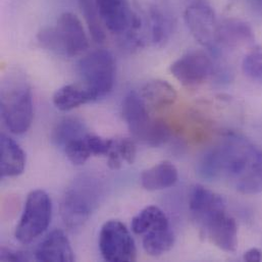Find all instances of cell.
<instances>
[{
	"label": "cell",
	"instance_id": "6da1fadb",
	"mask_svg": "<svg viewBox=\"0 0 262 262\" xmlns=\"http://www.w3.org/2000/svg\"><path fill=\"white\" fill-rule=\"evenodd\" d=\"M207 181L226 179L244 195L262 192V150L242 135L229 133L205 151L197 163Z\"/></svg>",
	"mask_w": 262,
	"mask_h": 262
},
{
	"label": "cell",
	"instance_id": "7a4b0ae2",
	"mask_svg": "<svg viewBox=\"0 0 262 262\" xmlns=\"http://www.w3.org/2000/svg\"><path fill=\"white\" fill-rule=\"evenodd\" d=\"M0 111L6 128L13 134H24L32 125L33 95L27 75L17 68L9 69L2 77Z\"/></svg>",
	"mask_w": 262,
	"mask_h": 262
},
{
	"label": "cell",
	"instance_id": "3957f363",
	"mask_svg": "<svg viewBox=\"0 0 262 262\" xmlns=\"http://www.w3.org/2000/svg\"><path fill=\"white\" fill-rule=\"evenodd\" d=\"M37 38L45 49L67 57H76L89 47L84 27L80 18L72 12L61 13L56 25L42 29Z\"/></svg>",
	"mask_w": 262,
	"mask_h": 262
},
{
	"label": "cell",
	"instance_id": "277c9868",
	"mask_svg": "<svg viewBox=\"0 0 262 262\" xmlns=\"http://www.w3.org/2000/svg\"><path fill=\"white\" fill-rule=\"evenodd\" d=\"M101 194V186L96 179L82 177L75 180L66 191L60 206L64 225L71 230L84 226L98 207Z\"/></svg>",
	"mask_w": 262,
	"mask_h": 262
},
{
	"label": "cell",
	"instance_id": "5b68a950",
	"mask_svg": "<svg viewBox=\"0 0 262 262\" xmlns=\"http://www.w3.org/2000/svg\"><path fill=\"white\" fill-rule=\"evenodd\" d=\"M79 74L82 82L95 94L97 100L103 98L115 85V57L108 50H95L80 60Z\"/></svg>",
	"mask_w": 262,
	"mask_h": 262
},
{
	"label": "cell",
	"instance_id": "8992f818",
	"mask_svg": "<svg viewBox=\"0 0 262 262\" xmlns=\"http://www.w3.org/2000/svg\"><path fill=\"white\" fill-rule=\"evenodd\" d=\"M52 215V203L43 190L32 191L26 200L25 208L15 229V238L23 244H29L42 235L48 228Z\"/></svg>",
	"mask_w": 262,
	"mask_h": 262
},
{
	"label": "cell",
	"instance_id": "52a82bcc",
	"mask_svg": "<svg viewBox=\"0 0 262 262\" xmlns=\"http://www.w3.org/2000/svg\"><path fill=\"white\" fill-rule=\"evenodd\" d=\"M184 19L196 41L206 47L212 55L219 54L220 21L209 1L193 0L185 2Z\"/></svg>",
	"mask_w": 262,
	"mask_h": 262
},
{
	"label": "cell",
	"instance_id": "ba28073f",
	"mask_svg": "<svg viewBox=\"0 0 262 262\" xmlns=\"http://www.w3.org/2000/svg\"><path fill=\"white\" fill-rule=\"evenodd\" d=\"M99 249L106 261L131 262L137 258L131 233L120 221H108L102 226L99 234Z\"/></svg>",
	"mask_w": 262,
	"mask_h": 262
},
{
	"label": "cell",
	"instance_id": "9c48e42d",
	"mask_svg": "<svg viewBox=\"0 0 262 262\" xmlns=\"http://www.w3.org/2000/svg\"><path fill=\"white\" fill-rule=\"evenodd\" d=\"M200 233L221 250L233 253L238 248V225L236 220L223 209L211 214L200 226Z\"/></svg>",
	"mask_w": 262,
	"mask_h": 262
},
{
	"label": "cell",
	"instance_id": "30bf717a",
	"mask_svg": "<svg viewBox=\"0 0 262 262\" xmlns=\"http://www.w3.org/2000/svg\"><path fill=\"white\" fill-rule=\"evenodd\" d=\"M171 75L184 86H196L213 75L214 66L204 51L192 50L181 56L170 66Z\"/></svg>",
	"mask_w": 262,
	"mask_h": 262
},
{
	"label": "cell",
	"instance_id": "8fae6325",
	"mask_svg": "<svg viewBox=\"0 0 262 262\" xmlns=\"http://www.w3.org/2000/svg\"><path fill=\"white\" fill-rule=\"evenodd\" d=\"M142 5L147 16L149 43L159 48L165 46L176 27L174 16L167 0H152Z\"/></svg>",
	"mask_w": 262,
	"mask_h": 262
},
{
	"label": "cell",
	"instance_id": "7c38bea8",
	"mask_svg": "<svg viewBox=\"0 0 262 262\" xmlns=\"http://www.w3.org/2000/svg\"><path fill=\"white\" fill-rule=\"evenodd\" d=\"M122 114L134 138L146 144L155 120L149 117L146 102L142 96L135 91H131L124 98Z\"/></svg>",
	"mask_w": 262,
	"mask_h": 262
},
{
	"label": "cell",
	"instance_id": "4fadbf2b",
	"mask_svg": "<svg viewBox=\"0 0 262 262\" xmlns=\"http://www.w3.org/2000/svg\"><path fill=\"white\" fill-rule=\"evenodd\" d=\"M102 23L114 34L125 36L131 29L134 5L130 0H95Z\"/></svg>",
	"mask_w": 262,
	"mask_h": 262
},
{
	"label": "cell",
	"instance_id": "5bb4252c",
	"mask_svg": "<svg viewBox=\"0 0 262 262\" xmlns=\"http://www.w3.org/2000/svg\"><path fill=\"white\" fill-rule=\"evenodd\" d=\"M113 141L114 139H106L87 133L86 135L69 142L63 149L67 157L72 163L81 165L91 156H107L112 149Z\"/></svg>",
	"mask_w": 262,
	"mask_h": 262
},
{
	"label": "cell",
	"instance_id": "9a60e30c",
	"mask_svg": "<svg viewBox=\"0 0 262 262\" xmlns=\"http://www.w3.org/2000/svg\"><path fill=\"white\" fill-rule=\"evenodd\" d=\"M226 208V201L221 195L201 185L192 188L189 197V209L196 226L212 213Z\"/></svg>",
	"mask_w": 262,
	"mask_h": 262
},
{
	"label": "cell",
	"instance_id": "2e32d148",
	"mask_svg": "<svg viewBox=\"0 0 262 262\" xmlns=\"http://www.w3.org/2000/svg\"><path fill=\"white\" fill-rule=\"evenodd\" d=\"M35 258L38 261L72 262L75 254L66 234L61 230H54L40 243Z\"/></svg>",
	"mask_w": 262,
	"mask_h": 262
},
{
	"label": "cell",
	"instance_id": "e0dca14e",
	"mask_svg": "<svg viewBox=\"0 0 262 262\" xmlns=\"http://www.w3.org/2000/svg\"><path fill=\"white\" fill-rule=\"evenodd\" d=\"M254 41V34L251 27L237 18H228L220 21L219 26V49L236 48L247 45Z\"/></svg>",
	"mask_w": 262,
	"mask_h": 262
},
{
	"label": "cell",
	"instance_id": "ac0fdd59",
	"mask_svg": "<svg viewBox=\"0 0 262 262\" xmlns=\"http://www.w3.org/2000/svg\"><path fill=\"white\" fill-rule=\"evenodd\" d=\"M96 100L95 94L83 82L66 85L59 88L52 97L54 106L61 112H69Z\"/></svg>",
	"mask_w": 262,
	"mask_h": 262
},
{
	"label": "cell",
	"instance_id": "d6986e66",
	"mask_svg": "<svg viewBox=\"0 0 262 262\" xmlns=\"http://www.w3.org/2000/svg\"><path fill=\"white\" fill-rule=\"evenodd\" d=\"M179 180L178 168L170 161H161L145 169L140 177L141 185L148 191H158L170 188Z\"/></svg>",
	"mask_w": 262,
	"mask_h": 262
},
{
	"label": "cell",
	"instance_id": "ffe728a7",
	"mask_svg": "<svg viewBox=\"0 0 262 262\" xmlns=\"http://www.w3.org/2000/svg\"><path fill=\"white\" fill-rule=\"evenodd\" d=\"M0 174L2 178L16 177L23 173L26 165V155L19 145L5 134L0 138Z\"/></svg>",
	"mask_w": 262,
	"mask_h": 262
},
{
	"label": "cell",
	"instance_id": "44dd1931",
	"mask_svg": "<svg viewBox=\"0 0 262 262\" xmlns=\"http://www.w3.org/2000/svg\"><path fill=\"white\" fill-rule=\"evenodd\" d=\"M140 95L154 107L163 108L172 105L178 94L176 89L166 81L160 79H154L146 82L141 88Z\"/></svg>",
	"mask_w": 262,
	"mask_h": 262
},
{
	"label": "cell",
	"instance_id": "7402d4cb",
	"mask_svg": "<svg viewBox=\"0 0 262 262\" xmlns=\"http://www.w3.org/2000/svg\"><path fill=\"white\" fill-rule=\"evenodd\" d=\"M132 231L136 235H145L151 231L170 227L165 213L157 206L151 205L142 209L132 221Z\"/></svg>",
	"mask_w": 262,
	"mask_h": 262
},
{
	"label": "cell",
	"instance_id": "603a6c76",
	"mask_svg": "<svg viewBox=\"0 0 262 262\" xmlns=\"http://www.w3.org/2000/svg\"><path fill=\"white\" fill-rule=\"evenodd\" d=\"M173 244L174 234L170 227L151 231L143 237V248L145 252L152 257H158L168 252Z\"/></svg>",
	"mask_w": 262,
	"mask_h": 262
},
{
	"label": "cell",
	"instance_id": "cb8c5ba5",
	"mask_svg": "<svg viewBox=\"0 0 262 262\" xmlns=\"http://www.w3.org/2000/svg\"><path fill=\"white\" fill-rule=\"evenodd\" d=\"M136 145L129 138L114 139L113 146L107 154V163L112 169H120L124 163L132 164L136 158Z\"/></svg>",
	"mask_w": 262,
	"mask_h": 262
},
{
	"label": "cell",
	"instance_id": "d4e9b609",
	"mask_svg": "<svg viewBox=\"0 0 262 262\" xmlns=\"http://www.w3.org/2000/svg\"><path fill=\"white\" fill-rule=\"evenodd\" d=\"M87 134L85 125L73 118L63 119L60 121L52 133V141L59 147H64L69 142Z\"/></svg>",
	"mask_w": 262,
	"mask_h": 262
},
{
	"label": "cell",
	"instance_id": "484cf974",
	"mask_svg": "<svg viewBox=\"0 0 262 262\" xmlns=\"http://www.w3.org/2000/svg\"><path fill=\"white\" fill-rule=\"evenodd\" d=\"M82 14L85 17L89 32L96 43H102L105 40V33L102 27L96 1L95 0H77Z\"/></svg>",
	"mask_w": 262,
	"mask_h": 262
},
{
	"label": "cell",
	"instance_id": "4316f807",
	"mask_svg": "<svg viewBox=\"0 0 262 262\" xmlns=\"http://www.w3.org/2000/svg\"><path fill=\"white\" fill-rule=\"evenodd\" d=\"M242 69L247 78L262 84V46L252 48L244 57Z\"/></svg>",
	"mask_w": 262,
	"mask_h": 262
},
{
	"label": "cell",
	"instance_id": "83f0119b",
	"mask_svg": "<svg viewBox=\"0 0 262 262\" xmlns=\"http://www.w3.org/2000/svg\"><path fill=\"white\" fill-rule=\"evenodd\" d=\"M0 260L1 261H28L29 258L24 252L17 251L11 248L2 247L0 250Z\"/></svg>",
	"mask_w": 262,
	"mask_h": 262
},
{
	"label": "cell",
	"instance_id": "f1b7e54d",
	"mask_svg": "<svg viewBox=\"0 0 262 262\" xmlns=\"http://www.w3.org/2000/svg\"><path fill=\"white\" fill-rule=\"evenodd\" d=\"M243 259L248 262L261 261L262 252L258 248H251L244 253Z\"/></svg>",
	"mask_w": 262,
	"mask_h": 262
},
{
	"label": "cell",
	"instance_id": "f546056e",
	"mask_svg": "<svg viewBox=\"0 0 262 262\" xmlns=\"http://www.w3.org/2000/svg\"><path fill=\"white\" fill-rule=\"evenodd\" d=\"M250 2L252 3L253 7L262 11V0H250Z\"/></svg>",
	"mask_w": 262,
	"mask_h": 262
}]
</instances>
